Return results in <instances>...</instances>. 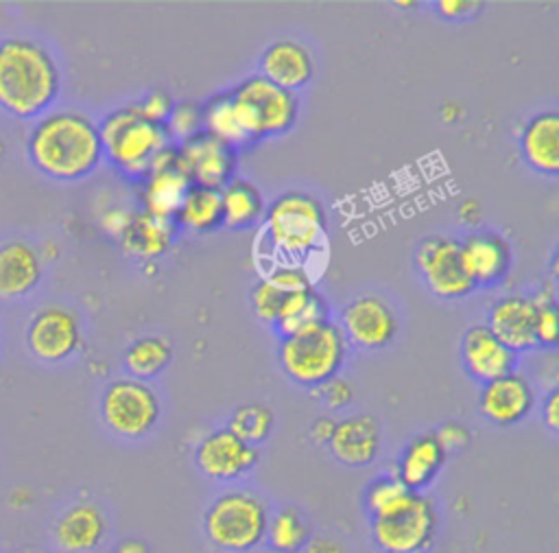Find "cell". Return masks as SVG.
I'll use <instances>...</instances> for the list:
<instances>
[{
	"label": "cell",
	"mask_w": 559,
	"mask_h": 553,
	"mask_svg": "<svg viewBox=\"0 0 559 553\" xmlns=\"http://www.w3.org/2000/svg\"><path fill=\"white\" fill-rule=\"evenodd\" d=\"M26 155L35 170L48 179H85L105 160L98 122L74 109L48 111L31 127Z\"/></svg>",
	"instance_id": "obj_1"
},
{
	"label": "cell",
	"mask_w": 559,
	"mask_h": 553,
	"mask_svg": "<svg viewBox=\"0 0 559 553\" xmlns=\"http://www.w3.org/2000/svg\"><path fill=\"white\" fill-rule=\"evenodd\" d=\"M61 72L46 46L26 37L0 39V107L20 120H37L57 101Z\"/></svg>",
	"instance_id": "obj_2"
},
{
	"label": "cell",
	"mask_w": 559,
	"mask_h": 553,
	"mask_svg": "<svg viewBox=\"0 0 559 553\" xmlns=\"http://www.w3.org/2000/svg\"><path fill=\"white\" fill-rule=\"evenodd\" d=\"M262 236L277 262L301 264L325 245V210L308 192L288 190L277 195L264 212Z\"/></svg>",
	"instance_id": "obj_3"
},
{
	"label": "cell",
	"mask_w": 559,
	"mask_h": 553,
	"mask_svg": "<svg viewBox=\"0 0 559 553\" xmlns=\"http://www.w3.org/2000/svg\"><path fill=\"white\" fill-rule=\"evenodd\" d=\"M103 157L129 181L140 184L173 146L164 125L146 120L135 105L109 111L100 122Z\"/></svg>",
	"instance_id": "obj_4"
},
{
	"label": "cell",
	"mask_w": 559,
	"mask_h": 553,
	"mask_svg": "<svg viewBox=\"0 0 559 553\" xmlns=\"http://www.w3.org/2000/svg\"><path fill=\"white\" fill-rule=\"evenodd\" d=\"M269 507L249 490H227L203 511L205 540L221 553H253L266 542Z\"/></svg>",
	"instance_id": "obj_5"
},
{
	"label": "cell",
	"mask_w": 559,
	"mask_h": 553,
	"mask_svg": "<svg viewBox=\"0 0 559 553\" xmlns=\"http://www.w3.org/2000/svg\"><path fill=\"white\" fill-rule=\"evenodd\" d=\"M347 352L349 343L338 323L328 319L304 332L282 337L277 345V361L293 383L314 389L338 376Z\"/></svg>",
	"instance_id": "obj_6"
},
{
	"label": "cell",
	"mask_w": 559,
	"mask_h": 553,
	"mask_svg": "<svg viewBox=\"0 0 559 553\" xmlns=\"http://www.w3.org/2000/svg\"><path fill=\"white\" fill-rule=\"evenodd\" d=\"M249 136L260 142L286 136L299 118V98L260 74H251L231 87Z\"/></svg>",
	"instance_id": "obj_7"
},
{
	"label": "cell",
	"mask_w": 559,
	"mask_h": 553,
	"mask_svg": "<svg viewBox=\"0 0 559 553\" xmlns=\"http://www.w3.org/2000/svg\"><path fill=\"white\" fill-rule=\"evenodd\" d=\"M373 544L382 553H428L437 542L439 509L424 492H413L393 514L369 520Z\"/></svg>",
	"instance_id": "obj_8"
},
{
	"label": "cell",
	"mask_w": 559,
	"mask_h": 553,
	"mask_svg": "<svg viewBox=\"0 0 559 553\" xmlns=\"http://www.w3.org/2000/svg\"><path fill=\"white\" fill-rule=\"evenodd\" d=\"M100 420L122 439H142L159 422L162 404L155 389L138 378H116L100 393Z\"/></svg>",
	"instance_id": "obj_9"
},
{
	"label": "cell",
	"mask_w": 559,
	"mask_h": 553,
	"mask_svg": "<svg viewBox=\"0 0 559 553\" xmlns=\"http://www.w3.org/2000/svg\"><path fill=\"white\" fill-rule=\"evenodd\" d=\"M415 267L424 286L437 299L454 302L476 289L463 262L461 240L452 236H424L415 247Z\"/></svg>",
	"instance_id": "obj_10"
},
{
	"label": "cell",
	"mask_w": 559,
	"mask_h": 553,
	"mask_svg": "<svg viewBox=\"0 0 559 553\" xmlns=\"http://www.w3.org/2000/svg\"><path fill=\"white\" fill-rule=\"evenodd\" d=\"M83 345L79 315L61 304L39 308L26 326V348L44 363H63Z\"/></svg>",
	"instance_id": "obj_11"
},
{
	"label": "cell",
	"mask_w": 559,
	"mask_h": 553,
	"mask_svg": "<svg viewBox=\"0 0 559 553\" xmlns=\"http://www.w3.org/2000/svg\"><path fill=\"white\" fill-rule=\"evenodd\" d=\"M338 328L347 343L362 350H382L397 337L400 319L384 297L362 293L343 306Z\"/></svg>",
	"instance_id": "obj_12"
},
{
	"label": "cell",
	"mask_w": 559,
	"mask_h": 553,
	"mask_svg": "<svg viewBox=\"0 0 559 553\" xmlns=\"http://www.w3.org/2000/svg\"><path fill=\"white\" fill-rule=\"evenodd\" d=\"M192 461L210 481L231 483L247 476L258 466L260 450L223 426L205 433L194 444Z\"/></svg>",
	"instance_id": "obj_13"
},
{
	"label": "cell",
	"mask_w": 559,
	"mask_h": 553,
	"mask_svg": "<svg viewBox=\"0 0 559 553\" xmlns=\"http://www.w3.org/2000/svg\"><path fill=\"white\" fill-rule=\"evenodd\" d=\"M175 157L192 186L221 190L234 179L238 153L207 133H199L175 146Z\"/></svg>",
	"instance_id": "obj_14"
},
{
	"label": "cell",
	"mask_w": 559,
	"mask_h": 553,
	"mask_svg": "<svg viewBox=\"0 0 559 553\" xmlns=\"http://www.w3.org/2000/svg\"><path fill=\"white\" fill-rule=\"evenodd\" d=\"M533 407L535 391L531 383L518 372L480 385L478 413L493 426H515L531 415Z\"/></svg>",
	"instance_id": "obj_15"
},
{
	"label": "cell",
	"mask_w": 559,
	"mask_h": 553,
	"mask_svg": "<svg viewBox=\"0 0 559 553\" xmlns=\"http://www.w3.org/2000/svg\"><path fill=\"white\" fill-rule=\"evenodd\" d=\"M459 354L469 378L480 385L513 374L518 365V354L509 350L485 323H474L463 332Z\"/></svg>",
	"instance_id": "obj_16"
},
{
	"label": "cell",
	"mask_w": 559,
	"mask_h": 553,
	"mask_svg": "<svg viewBox=\"0 0 559 553\" xmlns=\"http://www.w3.org/2000/svg\"><path fill=\"white\" fill-rule=\"evenodd\" d=\"M308 289H314V284L306 267L277 262L266 275H262L253 284L249 302L260 321L275 326L286 306Z\"/></svg>",
	"instance_id": "obj_17"
},
{
	"label": "cell",
	"mask_w": 559,
	"mask_h": 553,
	"mask_svg": "<svg viewBox=\"0 0 559 553\" xmlns=\"http://www.w3.org/2000/svg\"><path fill=\"white\" fill-rule=\"evenodd\" d=\"M107 531V516L94 501L68 505L52 522V540L61 553H94L103 546Z\"/></svg>",
	"instance_id": "obj_18"
},
{
	"label": "cell",
	"mask_w": 559,
	"mask_h": 553,
	"mask_svg": "<svg viewBox=\"0 0 559 553\" xmlns=\"http://www.w3.org/2000/svg\"><path fill=\"white\" fill-rule=\"evenodd\" d=\"M515 354L537 348V308L533 295L509 293L489 306L485 323Z\"/></svg>",
	"instance_id": "obj_19"
},
{
	"label": "cell",
	"mask_w": 559,
	"mask_h": 553,
	"mask_svg": "<svg viewBox=\"0 0 559 553\" xmlns=\"http://www.w3.org/2000/svg\"><path fill=\"white\" fill-rule=\"evenodd\" d=\"M192 184L183 175L175 157V144L157 160L155 168L140 181V201L144 212L175 221L177 210Z\"/></svg>",
	"instance_id": "obj_20"
},
{
	"label": "cell",
	"mask_w": 559,
	"mask_h": 553,
	"mask_svg": "<svg viewBox=\"0 0 559 553\" xmlns=\"http://www.w3.org/2000/svg\"><path fill=\"white\" fill-rule=\"evenodd\" d=\"M382 444L380 424L371 413H354L343 420H336L330 442L325 444L330 455L347 468L369 466Z\"/></svg>",
	"instance_id": "obj_21"
},
{
	"label": "cell",
	"mask_w": 559,
	"mask_h": 553,
	"mask_svg": "<svg viewBox=\"0 0 559 553\" xmlns=\"http://www.w3.org/2000/svg\"><path fill=\"white\" fill-rule=\"evenodd\" d=\"M465 269L476 286L496 284L511 269V245L491 230H474L461 240Z\"/></svg>",
	"instance_id": "obj_22"
},
{
	"label": "cell",
	"mask_w": 559,
	"mask_h": 553,
	"mask_svg": "<svg viewBox=\"0 0 559 553\" xmlns=\"http://www.w3.org/2000/svg\"><path fill=\"white\" fill-rule=\"evenodd\" d=\"M260 77L266 81L297 92L308 85L314 77V57L312 52L297 39H277L269 44L258 59Z\"/></svg>",
	"instance_id": "obj_23"
},
{
	"label": "cell",
	"mask_w": 559,
	"mask_h": 553,
	"mask_svg": "<svg viewBox=\"0 0 559 553\" xmlns=\"http://www.w3.org/2000/svg\"><path fill=\"white\" fill-rule=\"evenodd\" d=\"M522 162L546 177L559 173V116L555 109L533 114L520 129Z\"/></svg>",
	"instance_id": "obj_24"
},
{
	"label": "cell",
	"mask_w": 559,
	"mask_h": 553,
	"mask_svg": "<svg viewBox=\"0 0 559 553\" xmlns=\"http://www.w3.org/2000/svg\"><path fill=\"white\" fill-rule=\"evenodd\" d=\"M445 457L448 455L432 431L419 433L400 450L393 474L404 483L408 492H424L441 474Z\"/></svg>",
	"instance_id": "obj_25"
},
{
	"label": "cell",
	"mask_w": 559,
	"mask_h": 553,
	"mask_svg": "<svg viewBox=\"0 0 559 553\" xmlns=\"http://www.w3.org/2000/svg\"><path fill=\"white\" fill-rule=\"evenodd\" d=\"M44 275L39 251L26 240L0 245V297L17 299L37 289Z\"/></svg>",
	"instance_id": "obj_26"
},
{
	"label": "cell",
	"mask_w": 559,
	"mask_h": 553,
	"mask_svg": "<svg viewBox=\"0 0 559 553\" xmlns=\"http://www.w3.org/2000/svg\"><path fill=\"white\" fill-rule=\"evenodd\" d=\"M175 234V221L157 219L144 210H135L120 234V245L131 258L155 260L170 249Z\"/></svg>",
	"instance_id": "obj_27"
},
{
	"label": "cell",
	"mask_w": 559,
	"mask_h": 553,
	"mask_svg": "<svg viewBox=\"0 0 559 553\" xmlns=\"http://www.w3.org/2000/svg\"><path fill=\"white\" fill-rule=\"evenodd\" d=\"M201 114H203V133L227 144L236 153L258 144L245 127V120L231 96V90L210 96L201 105Z\"/></svg>",
	"instance_id": "obj_28"
},
{
	"label": "cell",
	"mask_w": 559,
	"mask_h": 553,
	"mask_svg": "<svg viewBox=\"0 0 559 553\" xmlns=\"http://www.w3.org/2000/svg\"><path fill=\"white\" fill-rule=\"evenodd\" d=\"M223 203V225L231 230H249L264 219L266 201L262 190L249 181L234 177L227 186L221 188Z\"/></svg>",
	"instance_id": "obj_29"
},
{
	"label": "cell",
	"mask_w": 559,
	"mask_h": 553,
	"mask_svg": "<svg viewBox=\"0 0 559 553\" xmlns=\"http://www.w3.org/2000/svg\"><path fill=\"white\" fill-rule=\"evenodd\" d=\"M177 227L190 230L194 234H210L223 225V203L221 190L190 186L175 216Z\"/></svg>",
	"instance_id": "obj_30"
},
{
	"label": "cell",
	"mask_w": 559,
	"mask_h": 553,
	"mask_svg": "<svg viewBox=\"0 0 559 553\" xmlns=\"http://www.w3.org/2000/svg\"><path fill=\"white\" fill-rule=\"evenodd\" d=\"M170 358H173L170 343L164 337L148 334L129 343V348L124 350L122 363L131 378L146 383L148 378H155L157 374H162L168 367Z\"/></svg>",
	"instance_id": "obj_31"
},
{
	"label": "cell",
	"mask_w": 559,
	"mask_h": 553,
	"mask_svg": "<svg viewBox=\"0 0 559 553\" xmlns=\"http://www.w3.org/2000/svg\"><path fill=\"white\" fill-rule=\"evenodd\" d=\"M328 304L323 299V295L317 289H308L304 293H299L282 313V317L277 319V323L273 326L277 339L282 337H290L297 332H304L321 321H328Z\"/></svg>",
	"instance_id": "obj_32"
},
{
	"label": "cell",
	"mask_w": 559,
	"mask_h": 553,
	"mask_svg": "<svg viewBox=\"0 0 559 553\" xmlns=\"http://www.w3.org/2000/svg\"><path fill=\"white\" fill-rule=\"evenodd\" d=\"M310 540V529L295 507H284L269 516L266 542L277 553H299Z\"/></svg>",
	"instance_id": "obj_33"
},
{
	"label": "cell",
	"mask_w": 559,
	"mask_h": 553,
	"mask_svg": "<svg viewBox=\"0 0 559 553\" xmlns=\"http://www.w3.org/2000/svg\"><path fill=\"white\" fill-rule=\"evenodd\" d=\"M411 494L393 472L378 474L362 490V509L369 520H378L400 509Z\"/></svg>",
	"instance_id": "obj_34"
},
{
	"label": "cell",
	"mask_w": 559,
	"mask_h": 553,
	"mask_svg": "<svg viewBox=\"0 0 559 553\" xmlns=\"http://www.w3.org/2000/svg\"><path fill=\"white\" fill-rule=\"evenodd\" d=\"M273 424H275V415H273V409L269 404L247 402V404H240L231 411L225 428L231 431L242 442L258 448L262 442L269 439V435L273 431Z\"/></svg>",
	"instance_id": "obj_35"
},
{
	"label": "cell",
	"mask_w": 559,
	"mask_h": 553,
	"mask_svg": "<svg viewBox=\"0 0 559 553\" xmlns=\"http://www.w3.org/2000/svg\"><path fill=\"white\" fill-rule=\"evenodd\" d=\"M164 129L168 133V140L177 146L183 144L186 140L203 133V114H201V105L192 103V101H179L173 105Z\"/></svg>",
	"instance_id": "obj_36"
},
{
	"label": "cell",
	"mask_w": 559,
	"mask_h": 553,
	"mask_svg": "<svg viewBox=\"0 0 559 553\" xmlns=\"http://www.w3.org/2000/svg\"><path fill=\"white\" fill-rule=\"evenodd\" d=\"M537 308V348H555L557 345V299L550 286L539 289L533 295Z\"/></svg>",
	"instance_id": "obj_37"
},
{
	"label": "cell",
	"mask_w": 559,
	"mask_h": 553,
	"mask_svg": "<svg viewBox=\"0 0 559 553\" xmlns=\"http://www.w3.org/2000/svg\"><path fill=\"white\" fill-rule=\"evenodd\" d=\"M314 393L317 398L328 407V409H345L352 400H354V387L349 380L341 378V376H334L330 380H325L323 385L314 387Z\"/></svg>",
	"instance_id": "obj_38"
},
{
	"label": "cell",
	"mask_w": 559,
	"mask_h": 553,
	"mask_svg": "<svg viewBox=\"0 0 559 553\" xmlns=\"http://www.w3.org/2000/svg\"><path fill=\"white\" fill-rule=\"evenodd\" d=\"M135 109L151 122H159L164 125L173 105H175V98L166 92V90H151L148 94H144L138 103H133Z\"/></svg>",
	"instance_id": "obj_39"
},
{
	"label": "cell",
	"mask_w": 559,
	"mask_h": 553,
	"mask_svg": "<svg viewBox=\"0 0 559 553\" xmlns=\"http://www.w3.org/2000/svg\"><path fill=\"white\" fill-rule=\"evenodd\" d=\"M432 435L437 437V442L441 444V448L448 452H459V450H465L472 442V433L469 428L463 424V422H456V420H450V422H443L439 424Z\"/></svg>",
	"instance_id": "obj_40"
},
{
	"label": "cell",
	"mask_w": 559,
	"mask_h": 553,
	"mask_svg": "<svg viewBox=\"0 0 559 553\" xmlns=\"http://www.w3.org/2000/svg\"><path fill=\"white\" fill-rule=\"evenodd\" d=\"M435 13L448 22H461V20H469L472 15H476L480 11V2H472V0H441L435 2Z\"/></svg>",
	"instance_id": "obj_41"
},
{
	"label": "cell",
	"mask_w": 559,
	"mask_h": 553,
	"mask_svg": "<svg viewBox=\"0 0 559 553\" xmlns=\"http://www.w3.org/2000/svg\"><path fill=\"white\" fill-rule=\"evenodd\" d=\"M542 422L544 426L557 435L559 431V389L552 387L542 400Z\"/></svg>",
	"instance_id": "obj_42"
},
{
	"label": "cell",
	"mask_w": 559,
	"mask_h": 553,
	"mask_svg": "<svg viewBox=\"0 0 559 553\" xmlns=\"http://www.w3.org/2000/svg\"><path fill=\"white\" fill-rule=\"evenodd\" d=\"M336 426V420H332L330 415H321L317 417L312 424H310V437L317 442V444H328L330 437H332V431Z\"/></svg>",
	"instance_id": "obj_43"
},
{
	"label": "cell",
	"mask_w": 559,
	"mask_h": 553,
	"mask_svg": "<svg viewBox=\"0 0 559 553\" xmlns=\"http://www.w3.org/2000/svg\"><path fill=\"white\" fill-rule=\"evenodd\" d=\"M304 553H345V546L334 538H314L308 540Z\"/></svg>",
	"instance_id": "obj_44"
},
{
	"label": "cell",
	"mask_w": 559,
	"mask_h": 553,
	"mask_svg": "<svg viewBox=\"0 0 559 553\" xmlns=\"http://www.w3.org/2000/svg\"><path fill=\"white\" fill-rule=\"evenodd\" d=\"M114 553H151L148 544L140 538H127L118 544V549Z\"/></svg>",
	"instance_id": "obj_45"
},
{
	"label": "cell",
	"mask_w": 559,
	"mask_h": 553,
	"mask_svg": "<svg viewBox=\"0 0 559 553\" xmlns=\"http://www.w3.org/2000/svg\"><path fill=\"white\" fill-rule=\"evenodd\" d=\"M459 210H467V214H459L461 216V221L463 223H478V219H480V205H478V201H474V199H467V201H463V205L459 208Z\"/></svg>",
	"instance_id": "obj_46"
},
{
	"label": "cell",
	"mask_w": 559,
	"mask_h": 553,
	"mask_svg": "<svg viewBox=\"0 0 559 553\" xmlns=\"http://www.w3.org/2000/svg\"><path fill=\"white\" fill-rule=\"evenodd\" d=\"M4 155V142H2V138H0V157Z\"/></svg>",
	"instance_id": "obj_47"
}]
</instances>
